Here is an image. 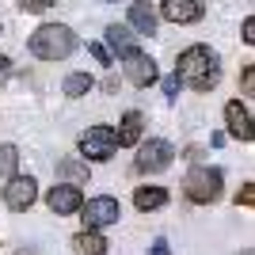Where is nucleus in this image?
Segmentation results:
<instances>
[{
  "mask_svg": "<svg viewBox=\"0 0 255 255\" xmlns=\"http://www.w3.org/2000/svg\"><path fill=\"white\" fill-rule=\"evenodd\" d=\"M240 96L255 99V65H244V69H240Z\"/></svg>",
  "mask_w": 255,
  "mask_h": 255,
  "instance_id": "nucleus-21",
  "label": "nucleus"
},
{
  "mask_svg": "<svg viewBox=\"0 0 255 255\" xmlns=\"http://www.w3.org/2000/svg\"><path fill=\"white\" fill-rule=\"evenodd\" d=\"M126 15H129V27L137 34H145V38H152L156 34V23H160V8L156 4H149V0H133L126 8Z\"/></svg>",
  "mask_w": 255,
  "mask_h": 255,
  "instance_id": "nucleus-11",
  "label": "nucleus"
},
{
  "mask_svg": "<svg viewBox=\"0 0 255 255\" xmlns=\"http://www.w3.org/2000/svg\"><path fill=\"white\" fill-rule=\"evenodd\" d=\"M107 4H118V0H107Z\"/></svg>",
  "mask_w": 255,
  "mask_h": 255,
  "instance_id": "nucleus-29",
  "label": "nucleus"
},
{
  "mask_svg": "<svg viewBox=\"0 0 255 255\" xmlns=\"http://www.w3.org/2000/svg\"><path fill=\"white\" fill-rule=\"evenodd\" d=\"M187 84H191L194 92H213V88L221 84V69H213V73H202V76H194V80H187Z\"/></svg>",
  "mask_w": 255,
  "mask_h": 255,
  "instance_id": "nucleus-20",
  "label": "nucleus"
},
{
  "mask_svg": "<svg viewBox=\"0 0 255 255\" xmlns=\"http://www.w3.org/2000/svg\"><path fill=\"white\" fill-rule=\"evenodd\" d=\"M152 255H171V248H168V240H164V236H156V240H152Z\"/></svg>",
  "mask_w": 255,
  "mask_h": 255,
  "instance_id": "nucleus-27",
  "label": "nucleus"
},
{
  "mask_svg": "<svg viewBox=\"0 0 255 255\" xmlns=\"http://www.w3.org/2000/svg\"><path fill=\"white\" fill-rule=\"evenodd\" d=\"M73 252L76 255H107L111 252V244H107V236L96 233V229H84V233L73 236Z\"/></svg>",
  "mask_w": 255,
  "mask_h": 255,
  "instance_id": "nucleus-15",
  "label": "nucleus"
},
{
  "mask_svg": "<svg viewBox=\"0 0 255 255\" xmlns=\"http://www.w3.org/2000/svg\"><path fill=\"white\" fill-rule=\"evenodd\" d=\"M240 255H252V252H240Z\"/></svg>",
  "mask_w": 255,
  "mask_h": 255,
  "instance_id": "nucleus-30",
  "label": "nucleus"
},
{
  "mask_svg": "<svg viewBox=\"0 0 255 255\" xmlns=\"http://www.w3.org/2000/svg\"><path fill=\"white\" fill-rule=\"evenodd\" d=\"M118 149V129L111 126H92L80 133V156L84 160H111Z\"/></svg>",
  "mask_w": 255,
  "mask_h": 255,
  "instance_id": "nucleus-4",
  "label": "nucleus"
},
{
  "mask_svg": "<svg viewBox=\"0 0 255 255\" xmlns=\"http://www.w3.org/2000/svg\"><path fill=\"white\" fill-rule=\"evenodd\" d=\"M0 194H4V206H8V210L23 213V210H31L34 198H38V179H34V175H11Z\"/></svg>",
  "mask_w": 255,
  "mask_h": 255,
  "instance_id": "nucleus-7",
  "label": "nucleus"
},
{
  "mask_svg": "<svg viewBox=\"0 0 255 255\" xmlns=\"http://www.w3.org/2000/svg\"><path fill=\"white\" fill-rule=\"evenodd\" d=\"M76 46H80V38H76V31L65 27V23H42V27L27 38V50H31L38 61H61Z\"/></svg>",
  "mask_w": 255,
  "mask_h": 255,
  "instance_id": "nucleus-1",
  "label": "nucleus"
},
{
  "mask_svg": "<svg viewBox=\"0 0 255 255\" xmlns=\"http://www.w3.org/2000/svg\"><path fill=\"white\" fill-rule=\"evenodd\" d=\"M133 206L141 213H152V210H164L168 206V187H156V183H145L133 191Z\"/></svg>",
  "mask_w": 255,
  "mask_h": 255,
  "instance_id": "nucleus-13",
  "label": "nucleus"
},
{
  "mask_svg": "<svg viewBox=\"0 0 255 255\" xmlns=\"http://www.w3.org/2000/svg\"><path fill=\"white\" fill-rule=\"evenodd\" d=\"M57 175L69 179V183H88V164H84V160L65 156V160H57Z\"/></svg>",
  "mask_w": 255,
  "mask_h": 255,
  "instance_id": "nucleus-18",
  "label": "nucleus"
},
{
  "mask_svg": "<svg viewBox=\"0 0 255 255\" xmlns=\"http://www.w3.org/2000/svg\"><path fill=\"white\" fill-rule=\"evenodd\" d=\"M133 27H129V23H111V27H107V42H111V50L118 53V57H126L129 50H137V38H133Z\"/></svg>",
  "mask_w": 255,
  "mask_h": 255,
  "instance_id": "nucleus-14",
  "label": "nucleus"
},
{
  "mask_svg": "<svg viewBox=\"0 0 255 255\" xmlns=\"http://www.w3.org/2000/svg\"><path fill=\"white\" fill-rule=\"evenodd\" d=\"M160 15L168 23H198L202 19V0H164Z\"/></svg>",
  "mask_w": 255,
  "mask_h": 255,
  "instance_id": "nucleus-12",
  "label": "nucleus"
},
{
  "mask_svg": "<svg viewBox=\"0 0 255 255\" xmlns=\"http://www.w3.org/2000/svg\"><path fill=\"white\" fill-rule=\"evenodd\" d=\"M179 88H183V76H179V73L164 76V96H168V99H175V96H179Z\"/></svg>",
  "mask_w": 255,
  "mask_h": 255,
  "instance_id": "nucleus-25",
  "label": "nucleus"
},
{
  "mask_svg": "<svg viewBox=\"0 0 255 255\" xmlns=\"http://www.w3.org/2000/svg\"><path fill=\"white\" fill-rule=\"evenodd\" d=\"M15 164H19V149L15 145H0V175L4 179L15 175Z\"/></svg>",
  "mask_w": 255,
  "mask_h": 255,
  "instance_id": "nucleus-19",
  "label": "nucleus"
},
{
  "mask_svg": "<svg viewBox=\"0 0 255 255\" xmlns=\"http://www.w3.org/2000/svg\"><path fill=\"white\" fill-rule=\"evenodd\" d=\"M15 4H19V11H31V15H42L53 8V0H15Z\"/></svg>",
  "mask_w": 255,
  "mask_h": 255,
  "instance_id": "nucleus-22",
  "label": "nucleus"
},
{
  "mask_svg": "<svg viewBox=\"0 0 255 255\" xmlns=\"http://www.w3.org/2000/svg\"><path fill=\"white\" fill-rule=\"evenodd\" d=\"M122 69H126V80H129L133 88L156 84V61H152L145 50H129L126 57H122Z\"/></svg>",
  "mask_w": 255,
  "mask_h": 255,
  "instance_id": "nucleus-8",
  "label": "nucleus"
},
{
  "mask_svg": "<svg viewBox=\"0 0 255 255\" xmlns=\"http://www.w3.org/2000/svg\"><path fill=\"white\" fill-rule=\"evenodd\" d=\"M96 88V80H92V73H69L65 76V84H61V92L69 99H80V96H88Z\"/></svg>",
  "mask_w": 255,
  "mask_h": 255,
  "instance_id": "nucleus-17",
  "label": "nucleus"
},
{
  "mask_svg": "<svg viewBox=\"0 0 255 255\" xmlns=\"http://www.w3.org/2000/svg\"><path fill=\"white\" fill-rule=\"evenodd\" d=\"M225 126H229V133L236 141H255V118L248 115V107L240 99L225 103Z\"/></svg>",
  "mask_w": 255,
  "mask_h": 255,
  "instance_id": "nucleus-10",
  "label": "nucleus"
},
{
  "mask_svg": "<svg viewBox=\"0 0 255 255\" xmlns=\"http://www.w3.org/2000/svg\"><path fill=\"white\" fill-rule=\"evenodd\" d=\"M46 206H50L57 217H69V213L84 210V194H80L76 183H57L53 191H46Z\"/></svg>",
  "mask_w": 255,
  "mask_h": 255,
  "instance_id": "nucleus-9",
  "label": "nucleus"
},
{
  "mask_svg": "<svg viewBox=\"0 0 255 255\" xmlns=\"http://www.w3.org/2000/svg\"><path fill=\"white\" fill-rule=\"evenodd\" d=\"M171 160H175V149H171L164 137H149L137 145V160H133V171L141 175H156V171H168Z\"/></svg>",
  "mask_w": 255,
  "mask_h": 255,
  "instance_id": "nucleus-3",
  "label": "nucleus"
},
{
  "mask_svg": "<svg viewBox=\"0 0 255 255\" xmlns=\"http://www.w3.org/2000/svg\"><path fill=\"white\" fill-rule=\"evenodd\" d=\"M8 73H11V61H8V57H0V84L8 80Z\"/></svg>",
  "mask_w": 255,
  "mask_h": 255,
  "instance_id": "nucleus-28",
  "label": "nucleus"
},
{
  "mask_svg": "<svg viewBox=\"0 0 255 255\" xmlns=\"http://www.w3.org/2000/svg\"><path fill=\"white\" fill-rule=\"evenodd\" d=\"M80 217H84V229H107V225H118L122 221V206H118V198H111V194H96V198H88L84 210H80Z\"/></svg>",
  "mask_w": 255,
  "mask_h": 255,
  "instance_id": "nucleus-5",
  "label": "nucleus"
},
{
  "mask_svg": "<svg viewBox=\"0 0 255 255\" xmlns=\"http://www.w3.org/2000/svg\"><path fill=\"white\" fill-rule=\"evenodd\" d=\"M240 38H244L248 46H255V15H248V19L240 23Z\"/></svg>",
  "mask_w": 255,
  "mask_h": 255,
  "instance_id": "nucleus-26",
  "label": "nucleus"
},
{
  "mask_svg": "<svg viewBox=\"0 0 255 255\" xmlns=\"http://www.w3.org/2000/svg\"><path fill=\"white\" fill-rule=\"evenodd\" d=\"M233 202H236V206H252V210H255V179H252V183H244V187L236 191Z\"/></svg>",
  "mask_w": 255,
  "mask_h": 255,
  "instance_id": "nucleus-24",
  "label": "nucleus"
},
{
  "mask_svg": "<svg viewBox=\"0 0 255 255\" xmlns=\"http://www.w3.org/2000/svg\"><path fill=\"white\" fill-rule=\"evenodd\" d=\"M88 53H92V57H96L103 69H111V61H115V57H111V50H107L103 42H88Z\"/></svg>",
  "mask_w": 255,
  "mask_h": 255,
  "instance_id": "nucleus-23",
  "label": "nucleus"
},
{
  "mask_svg": "<svg viewBox=\"0 0 255 255\" xmlns=\"http://www.w3.org/2000/svg\"><path fill=\"white\" fill-rule=\"evenodd\" d=\"M221 191H225V175H221L217 168H206V164H194L191 175L183 179V194H187L194 206L217 202V198H221Z\"/></svg>",
  "mask_w": 255,
  "mask_h": 255,
  "instance_id": "nucleus-2",
  "label": "nucleus"
},
{
  "mask_svg": "<svg viewBox=\"0 0 255 255\" xmlns=\"http://www.w3.org/2000/svg\"><path fill=\"white\" fill-rule=\"evenodd\" d=\"M213 69H221L217 65V53L210 50V46H187V50L179 53V61H175V73L183 76V80H194V76H202V73H213Z\"/></svg>",
  "mask_w": 255,
  "mask_h": 255,
  "instance_id": "nucleus-6",
  "label": "nucleus"
},
{
  "mask_svg": "<svg viewBox=\"0 0 255 255\" xmlns=\"http://www.w3.org/2000/svg\"><path fill=\"white\" fill-rule=\"evenodd\" d=\"M141 129H145V118L141 111H129L118 126V149H129V145H141Z\"/></svg>",
  "mask_w": 255,
  "mask_h": 255,
  "instance_id": "nucleus-16",
  "label": "nucleus"
}]
</instances>
